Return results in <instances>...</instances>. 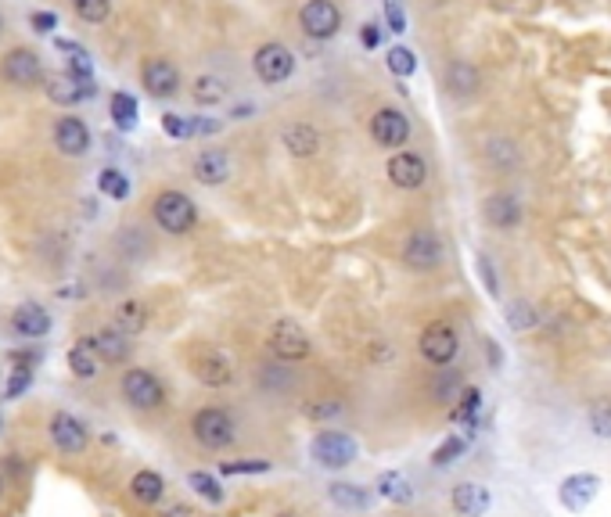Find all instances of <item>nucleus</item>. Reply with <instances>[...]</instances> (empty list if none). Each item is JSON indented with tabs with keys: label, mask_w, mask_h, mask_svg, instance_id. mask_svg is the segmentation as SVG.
<instances>
[{
	"label": "nucleus",
	"mask_w": 611,
	"mask_h": 517,
	"mask_svg": "<svg viewBox=\"0 0 611 517\" xmlns=\"http://www.w3.org/2000/svg\"><path fill=\"white\" fill-rule=\"evenodd\" d=\"M439 378V385H435V399L442 403V407H450V403H457L461 396H464V381L457 378V370H442V374H435Z\"/></svg>",
	"instance_id": "72a5a7b5"
},
{
	"label": "nucleus",
	"mask_w": 611,
	"mask_h": 517,
	"mask_svg": "<svg viewBox=\"0 0 611 517\" xmlns=\"http://www.w3.org/2000/svg\"><path fill=\"white\" fill-rule=\"evenodd\" d=\"M479 399H482V396H479V388H464V396H461V403H464V407L457 410V416H475L479 414Z\"/></svg>",
	"instance_id": "de8ad7c7"
},
{
	"label": "nucleus",
	"mask_w": 611,
	"mask_h": 517,
	"mask_svg": "<svg viewBox=\"0 0 611 517\" xmlns=\"http://www.w3.org/2000/svg\"><path fill=\"white\" fill-rule=\"evenodd\" d=\"M385 7H389V18H393V25H396V33L403 29V14H400V0H385Z\"/></svg>",
	"instance_id": "864d4df0"
},
{
	"label": "nucleus",
	"mask_w": 611,
	"mask_h": 517,
	"mask_svg": "<svg viewBox=\"0 0 611 517\" xmlns=\"http://www.w3.org/2000/svg\"><path fill=\"white\" fill-rule=\"evenodd\" d=\"M47 94H51V101L58 104H76L80 98H91L94 87H91V80H76V76H51L47 80Z\"/></svg>",
	"instance_id": "bb28decb"
},
{
	"label": "nucleus",
	"mask_w": 611,
	"mask_h": 517,
	"mask_svg": "<svg viewBox=\"0 0 611 517\" xmlns=\"http://www.w3.org/2000/svg\"><path fill=\"white\" fill-rule=\"evenodd\" d=\"M47 435H51L54 449H58V453H65V456H80V453H87V445H91V431H87V424H83L76 414H65V410L51 416Z\"/></svg>",
	"instance_id": "1a4fd4ad"
},
{
	"label": "nucleus",
	"mask_w": 611,
	"mask_h": 517,
	"mask_svg": "<svg viewBox=\"0 0 611 517\" xmlns=\"http://www.w3.org/2000/svg\"><path fill=\"white\" fill-rule=\"evenodd\" d=\"M486 158L493 162V166H500V169H510L514 162H518V148L504 140V137H497V140H486Z\"/></svg>",
	"instance_id": "e433bc0d"
},
{
	"label": "nucleus",
	"mask_w": 611,
	"mask_h": 517,
	"mask_svg": "<svg viewBox=\"0 0 611 517\" xmlns=\"http://www.w3.org/2000/svg\"><path fill=\"white\" fill-rule=\"evenodd\" d=\"M162 517H195V511H191L188 503H170V507L162 511Z\"/></svg>",
	"instance_id": "603ef678"
},
{
	"label": "nucleus",
	"mask_w": 611,
	"mask_h": 517,
	"mask_svg": "<svg viewBox=\"0 0 611 517\" xmlns=\"http://www.w3.org/2000/svg\"><path fill=\"white\" fill-rule=\"evenodd\" d=\"M141 80H144L148 94H155V98H170V94H177V87H180V72H177V65H173V62H166V58H151V62H144Z\"/></svg>",
	"instance_id": "2eb2a0df"
},
{
	"label": "nucleus",
	"mask_w": 611,
	"mask_h": 517,
	"mask_svg": "<svg viewBox=\"0 0 611 517\" xmlns=\"http://www.w3.org/2000/svg\"><path fill=\"white\" fill-rule=\"evenodd\" d=\"M162 122H166V129H170L173 137H188V133L195 129V126H188V122H184V119H177V115H166Z\"/></svg>",
	"instance_id": "09e8293b"
},
{
	"label": "nucleus",
	"mask_w": 611,
	"mask_h": 517,
	"mask_svg": "<svg viewBox=\"0 0 611 517\" xmlns=\"http://www.w3.org/2000/svg\"><path fill=\"white\" fill-rule=\"evenodd\" d=\"M364 29H367V33H364V43L374 47V40H378V36H374V25H364Z\"/></svg>",
	"instance_id": "5fc2aeb1"
},
{
	"label": "nucleus",
	"mask_w": 611,
	"mask_h": 517,
	"mask_svg": "<svg viewBox=\"0 0 611 517\" xmlns=\"http://www.w3.org/2000/svg\"><path fill=\"white\" fill-rule=\"evenodd\" d=\"M191 435H195V442H199L202 449L223 453V449L234 445L238 424H234V416L227 414V410H219V407H202L199 414L191 416Z\"/></svg>",
	"instance_id": "f257e3e1"
},
{
	"label": "nucleus",
	"mask_w": 611,
	"mask_h": 517,
	"mask_svg": "<svg viewBox=\"0 0 611 517\" xmlns=\"http://www.w3.org/2000/svg\"><path fill=\"white\" fill-rule=\"evenodd\" d=\"M508 323H510V330H532V327L539 323V316H536V310H532L529 302H510Z\"/></svg>",
	"instance_id": "58836bf2"
},
{
	"label": "nucleus",
	"mask_w": 611,
	"mask_h": 517,
	"mask_svg": "<svg viewBox=\"0 0 611 517\" xmlns=\"http://www.w3.org/2000/svg\"><path fill=\"white\" fill-rule=\"evenodd\" d=\"M102 356H98V349H94V338H83V341H76L73 349H69V370L80 378V381H94L98 374H102Z\"/></svg>",
	"instance_id": "b1692460"
},
{
	"label": "nucleus",
	"mask_w": 611,
	"mask_h": 517,
	"mask_svg": "<svg viewBox=\"0 0 611 517\" xmlns=\"http://www.w3.org/2000/svg\"><path fill=\"white\" fill-rule=\"evenodd\" d=\"M277 517H299V514H292V511H285V514H277Z\"/></svg>",
	"instance_id": "6e6d98bb"
},
{
	"label": "nucleus",
	"mask_w": 611,
	"mask_h": 517,
	"mask_svg": "<svg viewBox=\"0 0 611 517\" xmlns=\"http://www.w3.org/2000/svg\"><path fill=\"white\" fill-rule=\"evenodd\" d=\"M188 485H191L202 500H209V503H223V496H227V493H223V485H219L209 471H191V474H188Z\"/></svg>",
	"instance_id": "2f4dec72"
},
{
	"label": "nucleus",
	"mask_w": 611,
	"mask_h": 517,
	"mask_svg": "<svg viewBox=\"0 0 611 517\" xmlns=\"http://www.w3.org/2000/svg\"><path fill=\"white\" fill-rule=\"evenodd\" d=\"M442 259H446V244H442V237L435 230H428V226L410 230L407 241H403V263L410 270H421V273L424 270H439Z\"/></svg>",
	"instance_id": "6e6552de"
},
{
	"label": "nucleus",
	"mask_w": 611,
	"mask_h": 517,
	"mask_svg": "<svg viewBox=\"0 0 611 517\" xmlns=\"http://www.w3.org/2000/svg\"><path fill=\"white\" fill-rule=\"evenodd\" d=\"M11 327H15L22 338H44V334L51 330V316H47L44 306L25 302V306H18V310L11 312Z\"/></svg>",
	"instance_id": "a878e982"
},
{
	"label": "nucleus",
	"mask_w": 611,
	"mask_h": 517,
	"mask_svg": "<svg viewBox=\"0 0 611 517\" xmlns=\"http://www.w3.org/2000/svg\"><path fill=\"white\" fill-rule=\"evenodd\" d=\"M191 94H195L199 104H219L227 98V87H223V80H216V76H199L195 87H191Z\"/></svg>",
	"instance_id": "f704fd0d"
},
{
	"label": "nucleus",
	"mask_w": 611,
	"mask_h": 517,
	"mask_svg": "<svg viewBox=\"0 0 611 517\" xmlns=\"http://www.w3.org/2000/svg\"><path fill=\"white\" fill-rule=\"evenodd\" d=\"M303 414L313 420V424H324V420H335V416L345 414V403L342 399H335V396H327V399H313V403H306Z\"/></svg>",
	"instance_id": "473e14b6"
},
{
	"label": "nucleus",
	"mask_w": 611,
	"mask_h": 517,
	"mask_svg": "<svg viewBox=\"0 0 611 517\" xmlns=\"http://www.w3.org/2000/svg\"><path fill=\"white\" fill-rule=\"evenodd\" d=\"M130 496H133L141 507H159V503L166 500V478H162L159 471L144 467V471H137V474L130 478Z\"/></svg>",
	"instance_id": "4be33fe9"
},
{
	"label": "nucleus",
	"mask_w": 611,
	"mask_h": 517,
	"mask_svg": "<svg viewBox=\"0 0 611 517\" xmlns=\"http://www.w3.org/2000/svg\"><path fill=\"white\" fill-rule=\"evenodd\" d=\"M309 456L316 467L324 471H345L349 464H356L360 456V445L353 435L345 431H316L313 442H309Z\"/></svg>",
	"instance_id": "f03ea898"
},
{
	"label": "nucleus",
	"mask_w": 611,
	"mask_h": 517,
	"mask_svg": "<svg viewBox=\"0 0 611 517\" xmlns=\"http://www.w3.org/2000/svg\"><path fill=\"white\" fill-rule=\"evenodd\" d=\"M119 392H122V399H126L133 410H141V414H151V410H159V407L166 403V385H162L151 370H144V367L126 370L122 381H119Z\"/></svg>",
	"instance_id": "39448f33"
},
{
	"label": "nucleus",
	"mask_w": 611,
	"mask_h": 517,
	"mask_svg": "<svg viewBox=\"0 0 611 517\" xmlns=\"http://www.w3.org/2000/svg\"><path fill=\"white\" fill-rule=\"evenodd\" d=\"M112 119H115L122 129H130V126L137 122V101H133L130 94H115V98H112Z\"/></svg>",
	"instance_id": "ea45409f"
},
{
	"label": "nucleus",
	"mask_w": 611,
	"mask_h": 517,
	"mask_svg": "<svg viewBox=\"0 0 611 517\" xmlns=\"http://www.w3.org/2000/svg\"><path fill=\"white\" fill-rule=\"evenodd\" d=\"M0 496H4V478H0Z\"/></svg>",
	"instance_id": "4d7b16f0"
},
{
	"label": "nucleus",
	"mask_w": 611,
	"mask_h": 517,
	"mask_svg": "<svg viewBox=\"0 0 611 517\" xmlns=\"http://www.w3.org/2000/svg\"><path fill=\"white\" fill-rule=\"evenodd\" d=\"M371 137L378 140V148H403L410 140V122L403 111L396 108H378V115L371 119Z\"/></svg>",
	"instance_id": "f8f14e48"
},
{
	"label": "nucleus",
	"mask_w": 611,
	"mask_h": 517,
	"mask_svg": "<svg viewBox=\"0 0 611 517\" xmlns=\"http://www.w3.org/2000/svg\"><path fill=\"white\" fill-rule=\"evenodd\" d=\"M62 51H69V54H73V58H69L73 76H76V80H91V58H87L80 47H73V43H62Z\"/></svg>",
	"instance_id": "c03bdc74"
},
{
	"label": "nucleus",
	"mask_w": 611,
	"mask_h": 517,
	"mask_svg": "<svg viewBox=\"0 0 611 517\" xmlns=\"http://www.w3.org/2000/svg\"><path fill=\"white\" fill-rule=\"evenodd\" d=\"M281 140H285V148H288L296 158H309V155H316V151H320V133H316L309 122H296V126H288Z\"/></svg>",
	"instance_id": "c85d7f7f"
},
{
	"label": "nucleus",
	"mask_w": 611,
	"mask_h": 517,
	"mask_svg": "<svg viewBox=\"0 0 611 517\" xmlns=\"http://www.w3.org/2000/svg\"><path fill=\"white\" fill-rule=\"evenodd\" d=\"M587 424L597 438H611V399H597L590 403V414H587Z\"/></svg>",
	"instance_id": "c9c22d12"
},
{
	"label": "nucleus",
	"mask_w": 611,
	"mask_h": 517,
	"mask_svg": "<svg viewBox=\"0 0 611 517\" xmlns=\"http://www.w3.org/2000/svg\"><path fill=\"white\" fill-rule=\"evenodd\" d=\"M73 7L83 22H104L112 14V0H73Z\"/></svg>",
	"instance_id": "a19ab883"
},
{
	"label": "nucleus",
	"mask_w": 611,
	"mask_h": 517,
	"mask_svg": "<svg viewBox=\"0 0 611 517\" xmlns=\"http://www.w3.org/2000/svg\"><path fill=\"white\" fill-rule=\"evenodd\" d=\"M151 215H155V223H159L166 234H173V237L191 234L195 223H199V208H195V202H191L184 191H162V195L155 198V206H151Z\"/></svg>",
	"instance_id": "20e7f679"
},
{
	"label": "nucleus",
	"mask_w": 611,
	"mask_h": 517,
	"mask_svg": "<svg viewBox=\"0 0 611 517\" xmlns=\"http://www.w3.org/2000/svg\"><path fill=\"white\" fill-rule=\"evenodd\" d=\"M389 69H393L396 76H410V72H413V54H410L407 47H393V51H389Z\"/></svg>",
	"instance_id": "49530a36"
},
{
	"label": "nucleus",
	"mask_w": 611,
	"mask_h": 517,
	"mask_svg": "<svg viewBox=\"0 0 611 517\" xmlns=\"http://www.w3.org/2000/svg\"><path fill=\"white\" fill-rule=\"evenodd\" d=\"M0 29H4V18H0Z\"/></svg>",
	"instance_id": "13d9d810"
},
{
	"label": "nucleus",
	"mask_w": 611,
	"mask_h": 517,
	"mask_svg": "<svg viewBox=\"0 0 611 517\" xmlns=\"http://www.w3.org/2000/svg\"><path fill=\"white\" fill-rule=\"evenodd\" d=\"M98 184H102L104 195H112V198H126V177H122L119 169H104Z\"/></svg>",
	"instance_id": "a18cd8bd"
},
{
	"label": "nucleus",
	"mask_w": 611,
	"mask_h": 517,
	"mask_svg": "<svg viewBox=\"0 0 611 517\" xmlns=\"http://www.w3.org/2000/svg\"><path fill=\"white\" fill-rule=\"evenodd\" d=\"M115 327L122 330V334H141L144 327H148V306L141 302V299H126V302H119V310H115Z\"/></svg>",
	"instance_id": "c756f323"
},
{
	"label": "nucleus",
	"mask_w": 611,
	"mask_h": 517,
	"mask_svg": "<svg viewBox=\"0 0 611 517\" xmlns=\"http://www.w3.org/2000/svg\"><path fill=\"white\" fill-rule=\"evenodd\" d=\"M299 25L313 40H331L342 29V11L335 0H306L299 11Z\"/></svg>",
	"instance_id": "9b49d317"
},
{
	"label": "nucleus",
	"mask_w": 611,
	"mask_h": 517,
	"mask_svg": "<svg viewBox=\"0 0 611 517\" xmlns=\"http://www.w3.org/2000/svg\"><path fill=\"white\" fill-rule=\"evenodd\" d=\"M378 496L389 500V503H410L413 500V485H410L407 474L385 471V474H378Z\"/></svg>",
	"instance_id": "7c9ffc66"
},
{
	"label": "nucleus",
	"mask_w": 611,
	"mask_h": 517,
	"mask_svg": "<svg viewBox=\"0 0 611 517\" xmlns=\"http://www.w3.org/2000/svg\"><path fill=\"white\" fill-rule=\"evenodd\" d=\"M274 464L270 460H259V456H252V460H234V464H223L219 471L223 474H267Z\"/></svg>",
	"instance_id": "79ce46f5"
},
{
	"label": "nucleus",
	"mask_w": 611,
	"mask_h": 517,
	"mask_svg": "<svg viewBox=\"0 0 611 517\" xmlns=\"http://www.w3.org/2000/svg\"><path fill=\"white\" fill-rule=\"evenodd\" d=\"M25 385H29V370H22V367H18V370H15V378H11V385H7V396H18Z\"/></svg>",
	"instance_id": "8fccbe9b"
},
{
	"label": "nucleus",
	"mask_w": 611,
	"mask_h": 517,
	"mask_svg": "<svg viewBox=\"0 0 611 517\" xmlns=\"http://www.w3.org/2000/svg\"><path fill=\"white\" fill-rule=\"evenodd\" d=\"M252 69H256V76H259L263 83L277 87V83H285V80L296 72V54H292L285 43H263V47L256 51V58H252Z\"/></svg>",
	"instance_id": "9d476101"
},
{
	"label": "nucleus",
	"mask_w": 611,
	"mask_h": 517,
	"mask_svg": "<svg viewBox=\"0 0 611 517\" xmlns=\"http://www.w3.org/2000/svg\"><path fill=\"white\" fill-rule=\"evenodd\" d=\"M482 215H486L490 226L510 234V230L521 226V215H525V212H521V202H518L514 195H490L486 206H482Z\"/></svg>",
	"instance_id": "a211bd4d"
},
{
	"label": "nucleus",
	"mask_w": 611,
	"mask_h": 517,
	"mask_svg": "<svg viewBox=\"0 0 611 517\" xmlns=\"http://www.w3.org/2000/svg\"><path fill=\"white\" fill-rule=\"evenodd\" d=\"M450 503H453V511L461 517H486V511L493 507V496H490V489L479 485V482H461V485L453 489Z\"/></svg>",
	"instance_id": "6ab92c4d"
},
{
	"label": "nucleus",
	"mask_w": 611,
	"mask_h": 517,
	"mask_svg": "<svg viewBox=\"0 0 611 517\" xmlns=\"http://www.w3.org/2000/svg\"><path fill=\"white\" fill-rule=\"evenodd\" d=\"M188 363H191L195 381H202L205 388H227V385H234V378H238L234 359H230L223 349H216V345H202V349H195Z\"/></svg>",
	"instance_id": "423d86ee"
},
{
	"label": "nucleus",
	"mask_w": 611,
	"mask_h": 517,
	"mask_svg": "<svg viewBox=\"0 0 611 517\" xmlns=\"http://www.w3.org/2000/svg\"><path fill=\"white\" fill-rule=\"evenodd\" d=\"M296 370H292V363H285V359H270V363H259L256 367V385L263 388V392H274V396H285V392H292L296 388Z\"/></svg>",
	"instance_id": "aec40b11"
},
{
	"label": "nucleus",
	"mask_w": 611,
	"mask_h": 517,
	"mask_svg": "<svg viewBox=\"0 0 611 517\" xmlns=\"http://www.w3.org/2000/svg\"><path fill=\"white\" fill-rule=\"evenodd\" d=\"M417 349H421V356H424L432 367H450V363L457 359V352H461V338H457V330H453L446 320H432V323L421 330Z\"/></svg>",
	"instance_id": "0eeeda50"
},
{
	"label": "nucleus",
	"mask_w": 611,
	"mask_h": 517,
	"mask_svg": "<svg viewBox=\"0 0 611 517\" xmlns=\"http://www.w3.org/2000/svg\"><path fill=\"white\" fill-rule=\"evenodd\" d=\"M597 493H601V478L597 474H568L565 482H561V489H558V496H561V503H565V511H572V514H583L594 500H597Z\"/></svg>",
	"instance_id": "4468645a"
},
{
	"label": "nucleus",
	"mask_w": 611,
	"mask_h": 517,
	"mask_svg": "<svg viewBox=\"0 0 611 517\" xmlns=\"http://www.w3.org/2000/svg\"><path fill=\"white\" fill-rule=\"evenodd\" d=\"M54 144H58V151H65V155H83V151L91 148V129H87V122L76 119V115L62 119V122L54 126Z\"/></svg>",
	"instance_id": "412c9836"
},
{
	"label": "nucleus",
	"mask_w": 611,
	"mask_h": 517,
	"mask_svg": "<svg viewBox=\"0 0 611 517\" xmlns=\"http://www.w3.org/2000/svg\"><path fill=\"white\" fill-rule=\"evenodd\" d=\"M457 456H464V438H461V435H450V438L432 453V464H435V467H450V464H457Z\"/></svg>",
	"instance_id": "4c0bfd02"
},
{
	"label": "nucleus",
	"mask_w": 611,
	"mask_h": 517,
	"mask_svg": "<svg viewBox=\"0 0 611 517\" xmlns=\"http://www.w3.org/2000/svg\"><path fill=\"white\" fill-rule=\"evenodd\" d=\"M230 177V158H227V151H202L199 158H195V180L205 184V187H219L223 180Z\"/></svg>",
	"instance_id": "393cba45"
},
{
	"label": "nucleus",
	"mask_w": 611,
	"mask_h": 517,
	"mask_svg": "<svg viewBox=\"0 0 611 517\" xmlns=\"http://www.w3.org/2000/svg\"><path fill=\"white\" fill-rule=\"evenodd\" d=\"M4 76H7V83H15V87H29V83H36V80L44 76V69H40V58H36L33 51L15 47V51L4 54Z\"/></svg>",
	"instance_id": "dca6fc26"
},
{
	"label": "nucleus",
	"mask_w": 611,
	"mask_h": 517,
	"mask_svg": "<svg viewBox=\"0 0 611 517\" xmlns=\"http://www.w3.org/2000/svg\"><path fill=\"white\" fill-rule=\"evenodd\" d=\"M119 244L126 248V255H130V259H141V255H148V252H151V244L137 234V226H126V234L119 237Z\"/></svg>",
	"instance_id": "37998d69"
},
{
	"label": "nucleus",
	"mask_w": 611,
	"mask_h": 517,
	"mask_svg": "<svg viewBox=\"0 0 611 517\" xmlns=\"http://www.w3.org/2000/svg\"><path fill=\"white\" fill-rule=\"evenodd\" d=\"M446 91L453 94V98H471L479 87H482V76H479V69L471 65V62H464V58H457V62H450L446 65Z\"/></svg>",
	"instance_id": "5701e85b"
},
{
	"label": "nucleus",
	"mask_w": 611,
	"mask_h": 517,
	"mask_svg": "<svg viewBox=\"0 0 611 517\" xmlns=\"http://www.w3.org/2000/svg\"><path fill=\"white\" fill-rule=\"evenodd\" d=\"M385 173H389L393 187H400V191H417L428 180V166H424V158L417 151H396L389 158Z\"/></svg>",
	"instance_id": "ddd939ff"
},
{
	"label": "nucleus",
	"mask_w": 611,
	"mask_h": 517,
	"mask_svg": "<svg viewBox=\"0 0 611 517\" xmlns=\"http://www.w3.org/2000/svg\"><path fill=\"white\" fill-rule=\"evenodd\" d=\"M327 500H331V507L342 511V514H364V511H371V503H374L371 489L353 485V482H331V485H327Z\"/></svg>",
	"instance_id": "f3484780"
},
{
	"label": "nucleus",
	"mask_w": 611,
	"mask_h": 517,
	"mask_svg": "<svg viewBox=\"0 0 611 517\" xmlns=\"http://www.w3.org/2000/svg\"><path fill=\"white\" fill-rule=\"evenodd\" d=\"M267 349H270L274 359L299 363V359H306V356L313 352V341H309V334H306V327L299 320L277 316V320L270 323V330H267Z\"/></svg>",
	"instance_id": "7ed1b4c3"
},
{
	"label": "nucleus",
	"mask_w": 611,
	"mask_h": 517,
	"mask_svg": "<svg viewBox=\"0 0 611 517\" xmlns=\"http://www.w3.org/2000/svg\"><path fill=\"white\" fill-rule=\"evenodd\" d=\"M94 349L104 363H122L130 356V334H122L119 327H102L94 334Z\"/></svg>",
	"instance_id": "cd10ccee"
},
{
	"label": "nucleus",
	"mask_w": 611,
	"mask_h": 517,
	"mask_svg": "<svg viewBox=\"0 0 611 517\" xmlns=\"http://www.w3.org/2000/svg\"><path fill=\"white\" fill-rule=\"evenodd\" d=\"M33 25H36L40 33H51V29L58 25V18H54V14H44V11H36V14H33Z\"/></svg>",
	"instance_id": "3c124183"
}]
</instances>
